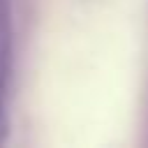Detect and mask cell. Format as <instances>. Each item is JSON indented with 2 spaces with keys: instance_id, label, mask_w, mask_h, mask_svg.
I'll list each match as a JSON object with an SVG mask.
<instances>
[{
  "instance_id": "obj_1",
  "label": "cell",
  "mask_w": 148,
  "mask_h": 148,
  "mask_svg": "<svg viewBox=\"0 0 148 148\" xmlns=\"http://www.w3.org/2000/svg\"><path fill=\"white\" fill-rule=\"evenodd\" d=\"M9 62H12V21H9V0H0V143L5 141V134H7Z\"/></svg>"
}]
</instances>
